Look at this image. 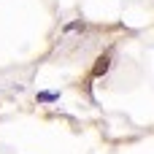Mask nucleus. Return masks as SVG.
Instances as JSON below:
<instances>
[{
	"label": "nucleus",
	"instance_id": "7ed1b4c3",
	"mask_svg": "<svg viewBox=\"0 0 154 154\" xmlns=\"http://www.w3.org/2000/svg\"><path fill=\"white\" fill-rule=\"evenodd\" d=\"M70 30H84V24H81V22H70V24H65V32H70Z\"/></svg>",
	"mask_w": 154,
	"mask_h": 154
},
{
	"label": "nucleus",
	"instance_id": "f257e3e1",
	"mask_svg": "<svg viewBox=\"0 0 154 154\" xmlns=\"http://www.w3.org/2000/svg\"><path fill=\"white\" fill-rule=\"evenodd\" d=\"M60 92H38V103H57Z\"/></svg>",
	"mask_w": 154,
	"mask_h": 154
},
{
	"label": "nucleus",
	"instance_id": "f03ea898",
	"mask_svg": "<svg viewBox=\"0 0 154 154\" xmlns=\"http://www.w3.org/2000/svg\"><path fill=\"white\" fill-rule=\"evenodd\" d=\"M106 70H108V60L103 57V60H97V65H95V76H103Z\"/></svg>",
	"mask_w": 154,
	"mask_h": 154
}]
</instances>
